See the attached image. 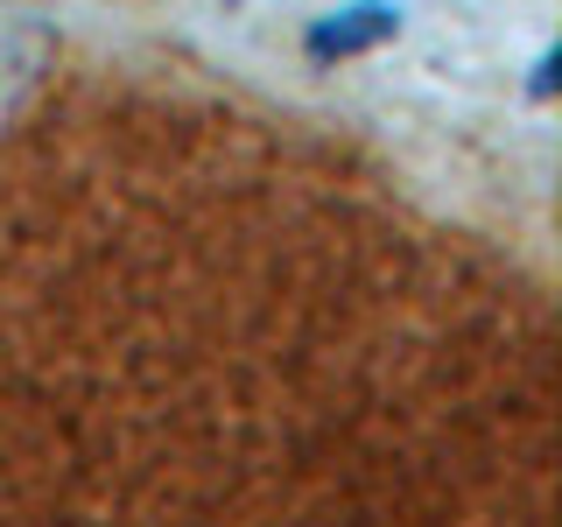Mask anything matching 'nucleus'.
<instances>
[{"label": "nucleus", "mask_w": 562, "mask_h": 527, "mask_svg": "<svg viewBox=\"0 0 562 527\" xmlns=\"http://www.w3.org/2000/svg\"><path fill=\"white\" fill-rule=\"evenodd\" d=\"M555 92V49H541V64H535V99H549Z\"/></svg>", "instance_id": "obj_2"}, {"label": "nucleus", "mask_w": 562, "mask_h": 527, "mask_svg": "<svg viewBox=\"0 0 562 527\" xmlns=\"http://www.w3.org/2000/svg\"><path fill=\"white\" fill-rule=\"evenodd\" d=\"M394 29H401V8H394V0H345V8H330L324 22L303 35V49H310L316 64H330V57H366V49H380Z\"/></svg>", "instance_id": "obj_1"}]
</instances>
